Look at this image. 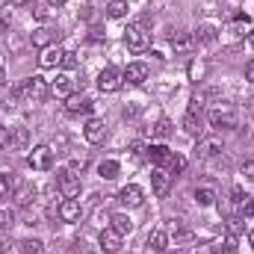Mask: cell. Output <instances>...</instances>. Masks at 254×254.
<instances>
[{
  "mask_svg": "<svg viewBox=\"0 0 254 254\" xmlns=\"http://www.w3.org/2000/svg\"><path fill=\"white\" fill-rule=\"evenodd\" d=\"M207 122H210V127H216V130H231V127H237V110L231 104L219 101L216 107H210Z\"/></svg>",
  "mask_w": 254,
  "mask_h": 254,
  "instance_id": "obj_1",
  "label": "cell"
},
{
  "mask_svg": "<svg viewBox=\"0 0 254 254\" xmlns=\"http://www.w3.org/2000/svg\"><path fill=\"white\" fill-rule=\"evenodd\" d=\"M125 42L130 51H145V48H151V30H148V24L145 21H133V24H127L125 30Z\"/></svg>",
  "mask_w": 254,
  "mask_h": 254,
  "instance_id": "obj_2",
  "label": "cell"
},
{
  "mask_svg": "<svg viewBox=\"0 0 254 254\" xmlns=\"http://www.w3.org/2000/svg\"><path fill=\"white\" fill-rule=\"evenodd\" d=\"M27 163H30L33 172H51L54 169V148L51 145H36L27 154Z\"/></svg>",
  "mask_w": 254,
  "mask_h": 254,
  "instance_id": "obj_3",
  "label": "cell"
},
{
  "mask_svg": "<svg viewBox=\"0 0 254 254\" xmlns=\"http://www.w3.org/2000/svg\"><path fill=\"white\" fill-rule=\"evenodd\" d=\"M48 95H51V83H48L45 77L33 74V77L24 80V98H27V101H36V104H39V101H45Z\"/></svg>",
  "mask_w": 254,
  "mask_h": 254,
  "instance_id": "obj_4",
  "label": "cell"
},
{
  "mask_svg": "<svg viewBox=\"0 0 254 254\" xmlns=\"http://www.w3.org/2000/svg\"><path fill=\"white\" fill-rule=\"evenodd\" d=\"M57 190H60L63 198H77V195H80V175H74V172L63 169L60 178H57Z\"/></svg>",
  "mask_w": 254,
  "mask_h": 254,
  "instance_id": "obj_5",
  "label": "cell"
},
{
  "mask_svg": "<svg viewBox=\"0 0 254 254\" xmlns=\"http://www.w3.org/2000/svg\"><path fill=\"white\" fill-rule=\"evenodd\" d=\"M222 151H225V145H222L219 136L198 139V145H195V157H198V160H213V157H219Z\"/></svg>",
  "mask_w": 254,
  "mask_h": 254,
  "instance_id": "obj_6",
  "label": "cell"
},
{
  "mask_svg": "<svg viewBox=\"0 0 254 254\" xmlns=\"http://www.w3.org/2000/svg\"><path fill=\"white\" fill-rule=\"evenodd\" d=\"M122 246H125V234H119L113 225L101 231V249H104L107 254H119L122 252Z\"/></svg>",
  "mask_w": 254,
  "mask_h": 254,
  "instance_id": "obj_7",
  "label": "cell"
},
{
  "mask_svg": "<svg viewBox=\"0 0 254 254\" xmlns=\"http://www.w3.org/2000/svg\"><path fill=\"white\" fill-rule=\"evenodd\" d=\"M83 136H86V142L101 145V142L107 139V122H104V119H89L86 127H83Z\"/></svg>",
  "mask_w": 254,
  "mask_h": 254,
  "instance_id": "obj_8",
  "label": "cell"
},
{
  "mask_svg": "<svg viewBox=\"0 0 254 254\" xmlns=\"http://www.w3.org/2000/svg\"><path fill=\"white\" fill-rule=\"evenodd\" d=\"M122 80H125V77H122L116 68H104V71L98 74V89H101V92H119V89H122Z\"/></svg>",
  "mask_w": 254,
  "mask_h": 254,
  "instance_id": "obj_9",
  "label": "cell"
},
{
  "mask_svg": "<svg viewBox=\"0 0 254 254\" xmlns=\"http://www.w3.org/2000/svg\"><path fill=\"white\" fill-rule=\"evenodd\" d=\"M122 77H125L130 86H142V83L151 77V68H148L145 63H130L125 68V74H122Z\"/></svg>",
  "mask_w": 254,
  "mask_h": 254,
  "instance_id": "obj_10",
  "label": "cell"
},
{
  "mask_svg": "<svg viewBox=\"0 0 254 254\" xmlns=\"http://www.w3.org/2000/svg\"><path fill=\"white\" fill-rule=\"evenodd\" d=\"M57 39H60V33H57L54 27H36V30H33V36H30L33 48H42V51H45V48H51Z\"/></svg>",
  "mask_w": 254,
  "mask_h": 254,
  "instance_id": "obj_11",
  "label": "cell"
},
{
  "mask_svg": "<svg viewBox=\"0 0 254 254\" xmlns=\"http://www.w3.org/2000/svg\"><path fill=\"white\" fill-rule=\"evenodd\" d=\"M151 190H154L157 198H163L166 192L172 190V175H169L166 169H154V172H151Z\"/></svg>",
  "mask_w": 254,
  "mask_h": 254,
  "instance_id": "obj_12",
  "label": "cell"
},
{
  "mask_svg": "<svg viewBox=\"0 0 254 254\" xmlns=\"http://www.w3.org/2000/svg\"><path fill=\"white\" fill-rule=\"evenodd\" d=\"M27 145H30V130L27 127H12L9 139H6V148L9 151H27Z\"/></svg>",
  "mask_w": 254,
  "mask_h": 254,
  "instance_id": "obj_13",
  "label": "cell"
},
{
  "mask_svg": "<svg viewBox=\"0 0 254 254\" xmlns=\"http://www.w3.org/2000/svg\"><path fill=\"white\" fill-rule=\"evenodd\" d=\"M80 216H83V207H80L77 198H65L63 204H60V219L63 222L74 225V222H80Z\"/></svg>",
  "mask_w": 254,
  "mask_h": 254,
  "instance_id": "obj_14",
  "label": "cell"
},
{
  "mask_svg": "<svg viewBox=\"0 0 254 254\" xmlns=\"http://www.w3.org/2000/svg\"><path fill=\"white\" fill-rule=\"evenodd\" d=\"M65 54L68 51H63V48H45L42 51V57H39V65L42 68H60V65H65Z\"/></svg>",
  "mask_w": 254,
  "mask_h": 254,
  "instance_id": "obj_15",
  "label": "cell"
},
{
  "mask_svg": "<svg viewBox=\"0 0 254 254\" xmlns=\"http://www.w3.org/2000/svg\"><path fill=\"white\" fill-rule=\"evenodd\" d=\"M119 201L125 207H139L145 201V192H142V187H136V184H127V187L119 190Z\"/></svg>",
  "mask_w": 254,
  "mask_h": 254,
  "instance_id": "obj_16",
  "label": "cell"
},
{
  "mask_svg": "<svg viewBox=\"0 0 254 254\" xmlns=\"http://www.w3.org/2000/svg\"><path fill=\"white\" fill-rule=\"evenodd\" d=\"M65 110H68L71 116H80V113L86 116V113H92V101H89L86 95H74V92H71V95L65 98Z\"/></svg>",
  "mask_w": 254,
  "mask_h": 254,
  "instance_id": "obj_17",
  "label": "cell"
},
{
  "mask_svg": "<svg viewBox=\"0 0 254 254\" xmlns=\"http://www.w3.org/2000/svg\"><path fill=\"white\" fill-rule=\"evenodd\" d=\"M36 195H39V192H36L33 184H21V187H15V190H12V198H15V204H18V207H30V204L36 201Z\"/></svg>",
  "mask_w": 254,
  "mask_h": 254,
  "instance_id": "obj_18",
  "label": "cell"
},
{
  "mask_svg": "<svg viewBox=\"0 0 254 254\" xmlns=\"http://www.w3.org/2000/svg\"><path fill=\"white\" fill-rule=\"evenodd\" d=\"M145 154H148V160H151L154 166H166V163H169V157H172L169 145H163V142H154V145H151Z\"/></svg>",
  "mask_w": 254,
  "mask_h": 254,
  "instance_id": "obj_19",
  "label": "cell"
},
{
  "mask_svg": "<svg viewBox=\"0 0 254 254\" xmlns=\"http://www.w3.org/2000/svg\"><path fill=\"white\" fill-rule=\"evenodd\" d=\"M216 198H219V192H216L213 184H201V187L195 190V201H198V207H213Z\"/></svg>",
  "mask_w": 254,
  "mask_h": 254,
  "instance_id": "obj_20",
  "label": "cell"
},
{
  "mask_svg": "<svg viewBox=\"0 0 254 254\" xmlns=\"http://www.w3.org/2000/svg\"><path fill=\"white\" fill-rule=\"evenodd\" d=\"M172 48H175V54H192L195 36H192V33H175V36H172Z\"/></svg>",
  "mask_w": 254,
  "mask_h": 254,
  "instance_id": "obj_21",
  "label": "cell"
},
{
  "mask_svg": "<svg viewBox=\"0 0 254 254\" xmlns=\"http://www.w3.org/2000/svg\"><path fill=\"white\" fill-rule=\"evenodd\" d=\"M252 30H254V21L249 18V15H237L231 24H228V33H234V36H252Z\"/></svg>",
  "mask_w": 254,
  "mask_h": 254,
  "instance_id": "obj_22",
  "label": "cell"
},
{
  "mask_svg": "<svg viewBox=\"0 0 254 254\" xmlns=\"http://www.w3.org/2000/svg\"><path fill=\"white\" fill-rule=\"evenodd\" d=\"M51 95L54 98H68L71 95V77L68 74H57V80L51 83Z\"/></svg>",
  "mask_w": 254,
  "mask_h": 254,
  "instance_id": "obj_23",
  "label": "cell"
},
{
  "mask_svg": "<svg viewBox=\"0 0 254 254\" xmlns=\"http://www.w3.org/2000/svg\"><path fill=\"white\" fill-rule=\"evenodd\" d=\"M219 39V30L213 27V24H201L198 30H195V42H204V45H213Z\"/></svg>",
  "mask_w": 254,
  "mask_h": 254,
  "instance_id": "obj_24",
  "label": "cell"
},
{
  "mask_svg": "<svg viewBox=\"0 0 254 254\" xmlns=\"http://www.w3.org/2000/svg\"><path fill=\"white\" fill-rule=\"evenodd\" d=\"M192 240H195V234H192V231H187V228H181V225H178V228H175V237L169 240V246H175V249H184V246H190Z\"/></svg>",
  "mask_w": 254,
  "mask_h": 254,
  "instance_id": "obj_25",
  "label": "cell"
},
{
  "mask_svg": "<svg viewBox=\"0 0 254 254\" xmlns=\"http://www.w3.org/2000/svg\"><path fill=\"white\" fill-rule=\"evenodd\" d=\"M127 9H130V6H127V0H110V3H107V18L122 21V18L127 15Z\"/></svg>",
  "mask_w": 254,
  "mask_h": 254,
  "instance_id": "obj_26",
  "label": "cell"
},
{
  "mask_svg": "<svg viewBox=\"0 0 254 254\" xmlns=\"http://www.w3.org/2000/svg\"><path fill=\"white\" fill-rule=\"evenodd\" d=\"M119 172H122V166H119L116 160H104V163L98 166V175H101L104 181H116V178H119Z\"/></svg>",
  "mask_w": 254,
  "mask_h": 254,
  "instance_id": "obj_27",
  "label": "cell"
},
{
  "mask_svg": "<svg viewBox=\"0 0 254 254\" xmlns=\"http://www.w3.org/2000/svg\"><path fill=\"white\" fill-rule=\"evenodd\" d=\"M148 246H151L154 252H166V249H169V234H166V231H151Z\"/></svg>",
  "mask_w": 254,
  "mask_h": 254,
  "instance_id": "obj_28",
  "label": "cell"
},
{
  "mask_svg": "<svg viewBox=\"0 0 254 254\" xmlns=\"http://www.w3.org/2000/svg\"><path fill=\"white\" fill-rule=\"evenodd\" d=\"M18 252L21 254H45V243L42 240H21Z\"/></svg>",
  "mask_w": 254,
  "mask_h": 254,
  "instance_id": "obj_29",
  "label": "cell"
},
{
  "mask_svg": "<svg viewBox=\"0 0 254 254\" xmlns=\"http://www.w3.org/2000/svg\"><path fill=\"white\" fill-rule=\"evenodd\" d=\"M172 130H175V127H172L169 119H160L157 125L151 127V136H154V139H169V136H172Z\"/></svg>",
  "mask_w": 254,
  "mask_h": 254,
  "instance_id": "obj_30",
  "label": "cell"
},
{
  "mask_svg": "<svg viewBox=\"0 0 254 254\" xmlns=\"http://www.w3.org/2000/svg\"><path fill=\"white\" fill-rule=\"evenodd\" d=\"M184 169H187V157L172 154V157H169V163H166V172H169V175H181Z\"/></svg>",
  "mask_w": 254,
  "mask_h": 254,
  "instance_id": "obj_31",
  "label": "cell"
},
{
  "mask_svg": "<svg viewBox=\"0 0 254 254\" xmlns=\"http://www.w3.org/2000/svg\"><path fill=\"white\" fill-rule=\"evenodd\" d=\"M110 222H113V228H116L119 234H130V231H133V222H130V216L116 213V216H110Z\"/></svg>",
  "mask_w": 254,
  "mask_h": 254,
  "instance_id": "obj_32",
  "label": "cell"
},
{
  "mask_svg": "<svg viewBox=\"0 0 254 254\" xmlns=\"http://www.w3.org/2000/svg\"><path fill=\"white\" fill-rule=\"evenodd\" d=\"M231 201H234V204H237L240 210H243L246 204H252V198H249V192L243 190V187H234V190H231Z\"/></svg>",
  "mask_w": 254,
  "mask_h": 254,
  "instance_id": "obj_33",
  "label": "cell"
},
{
  "mask_svg": "<svg viewBox=\"0 0 254 254\" xmlns=\"http://www.w3.org/2000/svg\"><path fill=\"white\" fill-rule=\"evenodd\" d=\"M15 190V175L12 172H0V195H9Z\"/></svg>",
  "mask_w": 254,
  "mask_h": 254,
  "instance_id": "obj_34",
  "label": "cell"
},
{
  "mask_svg": "<svg viewBox=\"0 0 254 254\" xmlns=\"http://www.w3.org/2000/svg\"><path fill=\"white\" fill-rule=\"evenodd\" d=\"M228 231H231V237H240V234L246 231V222H243V216H231V219H228Z\"/></svg>",
  "mask_w": 254,
  "mask_h": 254,
  "instance_id": "obj_35",
  "label": "cell"
},
{
  "mask_svg": "<svg viewBox=\"0 0 254 254\" xmlns=\"http://www.w3.org/2000/svg\"><path fill=\"white\" fill-rule=\"evenodd\" d=\"M184 130H187V133H190V136H195V133H198V113H187V116H184Z\"/></svg>",
  "mask_w": 254,
  "mask_h": 254,
  "instance_id": "obj_36",
  "label": "cell"
},
{
  "mask_svg": "<svg viewBox=\"0 0 254 254\" xmlns=\"http://www.w3.org/2000/svg\"><path fill=\"white\" fill-rule=\"evenodd\" d=\"M12 225H15V213H12V210H0V234L9 231Z\"/></svg>",
  "mask_w": 254,
  "mask_h": 254,
  "instance_id": "obj_37",
  "label": "cell"
},
{
  "mask_svg": "<svg viewBox=\"0 0 254 254\" xmlns=\"http://www.w3.org/2000/svg\"><path fill=\"white\" fill-rule=\"evenodd\" d=\"M9 98V80H6V71L0 68V101Z\"/></svg>",
  "mask_w": 254,
  "mask_h": 254,
  "instance_id": "obj_38",
  "label": "cell"
},
{
  "mask_svg": "<svg viewBox=\"0 0 254 254\" xmlns=\"http://www.w3.org/2000/svg\"><path fill=\"white\" fill-rule=\"evenodd\" d=\"M83 169H86V160H74L68 166V172H74V175H83Z\"/></svg>",
  "mask_w": 254,
  "mask_h": 254,
  "instance_id": "obj_39",
  "label": "cell"
},
{
  "mask_svg": "<svg viewBox=\"0 0 254 254\" xmlns=\"http://www.w3.org/2000/svg\"><path fill=\"white\" fill-rule=\"evenodd\" d=\"M130 151H133V154H145L148 148H145V142H139V139H136V142L130 145Z\"/></svg>",
  "mask_w": 254,
  "mask_h": 254,
  "instance_id": "obj_40",
  "label": "cell"
},
{
  "mask_svg": "<svg viewBox=\"0 0 254 254\" xmlns=\"http://www.w3.org/2000/svg\"><path fill=\"white\" fill-rule=\"evenodd\" d=\"M246 80H249V83H254V60L246 65Z\"/></svg>",
  "mask_w": 254,
  "mask_h": 254,
  "instance_id": "obj_41",
  "label": "cell"
},
{
  "mask_svg": "<svg viewBox=\"0 0 254 254\" xmlns=\"http://www.w3.org/2000/svg\"><path fill=\"white\" fill-rule=\"evenodd\" d=\"M6 139H9V130H6V127H0V151L6 148Z\"/></svg>",
  "mask_w": 254,
  "mask_h": 254,
  "instance_id": "obj_42",
  "label": "cell"
},
{
  "mask_svg": "<svg viewBox=\"0 0 254 254\" xmlns=\"http://www.w3.org/2000/svg\"><path fill=\"white\" fill-rule=\"evenodd\" d=\"M77 65V57L74 54H65V68H74Z\"/></svg>",
  "mask_w": 254,
  "mask_h": 254,
  "instance_id": "obj_43",
  "label": "cell"
},
{
  "mask_svg": "<svg viewBox=\"0 0 254 254\" xmlns=\"http://www.w3.org/2000/svg\"><path fill=\"white\" fill-rule=\"evenodd\" d=\"M36 18L39 21H48V9H36Z\"/></svg>",
  "mask_w": 254,
  "mask_h": 254,
  "instance_id": "obj_44",
  "label": "cell"
},
{
  "mask_svg": "<svg viewBox=\"0 0 254 254\" xmlns=\"http://www.w3.org/2000/svg\"><path fill=\"white\" fill-rule=\"evenodd\" d=\"M12 6H27V3H33V0H9Z\"/></svg>",
  "mask_w": 254,
  "mask_h": 254,
  "instance_id": "obj_45",
  "label": "cell"
},
{
  "mask_svg": "<svg viewBox=\"0 0 254 254\" xmlns=\"http://www.w3.org/2000/svg\"><path fill=\"white\" fill-rule=\"evenodd\" d=\"M3 30H6V15L0 18V33H3Z\"/></svg>",
  "mask_w": 254,
  "mask_h": 254,
  "instance_id": "obj_46",
  "label": "cell"
},
{
  "mask_svg": "<svg viewBox=\"0 0 254 254\" xmlns=\"http://www.w3.org/2000/svg\"><path fill=\"white\" fill-rule=\"evenodd\" d=\"M48 3H51V6H63L65 0H48Z\"/></svg>",
  "mask_w": 254,
  "mask_h": 254,
  "instance_id": "obj_47",
  "label": "cell"
},
{
  "mask_svg": "<svg viewBox=\"0 0 254 254\" xmlns=\"http://www.w3.org/2000/svg\"><path fill=\"white\" fill-rule=\"evenodd\" d=\"M249 243H252V249H254V231H252V234H249Z\"/></svg>",
  "mask_w": 254,
  "mask_h": 254,
  "instance_id": "obj_48",
  "label": "cell"
},
{
  "mask_svg": "<svg viewBox=\"0 0 254 254\" xmlns=\"http://www.w3.org/2000/svg\"><path fill=\"white\" fill-rule=\"evenodd\" d=\"M249 39H252V48H254V30H252V36H249Z\"/></svg>",
  "mask_w": 254,
  "mask_h": 254,
  "instance_id": "obj_49",
  "label": "cell"
}]
</instances>
